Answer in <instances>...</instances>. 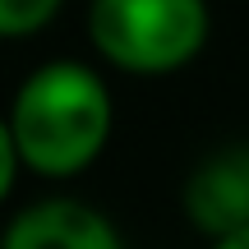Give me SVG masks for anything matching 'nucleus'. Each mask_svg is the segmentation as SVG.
<instances>
[{
	"mask_svg": "<svg viewBox=\"0 0 249 249\" xmlns=\"http://www.w3.org/2000/svg\"><path fill=\"white\" fill-rule=\"evenodd\" d=\"M111 92L97 70L79 60H51L18 83L9 102L18 157L46 180H70L102 157L111 139Z\"/></svg>",
	"mask_w": 249,
	"mask_h": 249,
	"instance_id": "nucleus-1",
	"label": "nucleus"
},
{
	"mask_svg": "<svg viewBox=\"0 0 249 249\" xmlns=\"http://www.w3.org/2000/svg\"><path fill=\"white\" fill-rule=\"evenodd\" d=\"M208 0H92L88 37L107 65L124 74L185 70L208 42Z\"/></svg>",
	"mask_w": 249,
	"mask_h": 249,
	"instance_id": "nucleus-2",
	"label": "nucleus"
},
{
	"mask_svg": "<svg viewBox=\"0 0 249 249\" xmlns=\"http://www.w3.org/2000/svg\"><path fill=\"white\" fill-rule=\"evenodd\" d=\"M0 249H124L116 222L79 198H42L9 222Z\"/></svg>",
	"mask_w": 249,
	"mask_h": 249,
	"instance_id": "nucleus-3",
	"label": "nucleus"
},
{
	"mask_svg": "<svg viewBox=\"0 0 249 249\" xmlns=\"http://www.w3.org/2000/svg\"><path fill=\"white\" fill-rule=\"evenodd\" d=\"M185 213L213 240L245 231L249 226V148H226L189 176Z\"/></svg>",
	"mask_w": 249,
	"mask_h": 249,
	"instance_id": "nucleus-4",
	"label": "nucleus"
},
{
	"mask_svg": "<svg viewBox=\"0 0 249 249\" xmlns=\"http://www.w3.org/2000/svg\"><path fill=\"white\" fill-rule=\"evenodd\" d=\"M65 0H0V37H33L60 14Z\"/></svg>",
	"mask_w": 249,
	"mask_h": 249,
	"instance_id": "nucleus-5",
	"label": "nucleus"
},
{
	"mask_svg": "<svg viewBox=\"0 0 249 249\" xmlns=\"http://www.w3.org/2000/svg\"><path fill=\"white\" fill-rule=\"evenodd\" d=\"M18 166H23V157H18V143H14V129H9V116H0V203H5L9 189H14Z\"/></svg>",
	"mask_w": 249,
	"mask_h": 249,
	"instance_id": "nucleus-6",
	"label": "nucleus"
},
{
	"mask_svg": "<svg viewBox=\"0 0 249 249\" xmlns=\"http://www.w3.org/2000/svg\"><path fill=\"white\" fill-rule=\"evenodd\" d=\"M213 249H249V226L245 231H231V235H217Z\"/></svg>",
	"mask_w": 249,
	"mask_h": 249,
	"instance_id": "nucleus-7",
	"label": "nucleus"
}]
</instances>
